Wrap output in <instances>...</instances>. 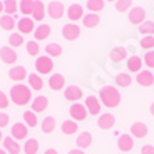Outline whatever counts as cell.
Wrapping results in <instances>:
<instances>
[{
  "label": "cell",
  "mask_w": 154,
  "mask_h": 154,
  "mask_svg": "<svg viewBox=\"0 0 154 154\" xmlns=\"http://www.w3.org/2000/svg\"><path fill=\"white\" fill-rule=\"evenodd\" d=\"M8 107V99L4 92L0 90V108H7Z\"/></svg>",
  "instance_id": "obj_45"
},
{
  "label": "cell",
  "mask_w": 154,
  "mask_h": 154,
  "mask_svg": "<svg viewBox=\"0 0 154 154\" xmlns=\"http://www.w3.org/2000/svg\"><path fill=\"white\" fill-rule=\"evenodd\" d=\"M39 150V143L36 139H28L26 143L24 144V151L25 154H36Z\"/></svg>",
  "instance_id": "obj_28"
},
{
  "label": "cell",
  "mask_w": 154,
  "mask_h": 154,
  "mask_svg": "<svg viewBox=\"0 0 154 154\" xmlns=\"http://www.w3.org/2000/svg\"><path fill=\"white\" fill-rule=\"evenodd\" d=\"M2 11H4V6H3V3L0 2V13H2Z\"/></svg>",
  "instance_id": "obj_51"
},
{
  "label": "cell",
  "mask_w": 154,
  "mask_h": 154,
  "mask_svg": "<svg viewBox=\"0 0 154 154\" xmlns=\"http://www.w3.org/2000/svg\"><path fill=\"white\" fill-rule=\"evenodd\" d=\"M49 35H50V26L47 25V24L39 25L35 29V32H33V36H35L36 40H45L49 38Z\"/></svg>",
  "instance_id": "obj_18"
},
{
  "label": "cell",
  "mask_w": 154,
  "mask_h": 154,
  "mask_svg": "<svg viewBox=\"0 0 154 154\" xmlns=\"http://www.w3.org/2000/svg\"><path fill=\"white\" fill-rule=\"evenodd\" d=\"M47 14L54 20H58L64 15V6L60 2H50L47 6Z\"/></svg>",
  "instance_id": "obj_5"
},
{
  "label": "cell",
  "mask_w": 154,
  "mask_h": 154,
  "mask_svg": "<svg viewBox=\"0 0 154 154\" xmlns=\"http://www.w3.org/2000/svg\"><path fill=\"white\" fill-rule=\"evenodd\" d=\"M140 46L143 49H151L154 47V38L153 36H147V38H143L140 40Z\"/></svg>",
  "instance_id": "obj_43"
},
{
  "label": "cell",
  "mask_w": 154,
  "mask_h": 154,
  "mask_svg": "<svg viewBox=\"0 0 154 154\" xmlns=\"http://www.w3.org/2000/svg\"><path fill=\"white\" fill-rule=\"evenodd\" d=\"M133 139L129 135H121L118 139V147L122 151H129L133 149Z\"/></svg>",
  "instance_id": "obj_16"
},
{
  "label": "cell",
  "mask_w": 154,
  "mask_h": 154,
  "mask_svg": "<svg viewBox=\"0 0 154 154\" xmlns=\"http://www.w3.org/2000/svg\"><path fill=\"white\" fill-rule=\"evenodd\" d=\"M56 128V118L54 117H46L42 122V131L45 133H50Z\"/></svg>",
  "instance_id": "obj_29"
},
{
  "label": "cell",
  "mask_w": 154,
  "mask_h": 154,
  "mask_svg": "<svg viewBox=\"0 0 154 154\" xmlns=\"http://www.w3.org/2000/svg\"><path fill=\"white\" fill-rule=\"evenodd\" d=\"M85 104H86V108H88V111L90 112L92 115H97L100 112V103L97 100L94 96H89L88 99L85 100Z\"/></svg>",
  "instance_id": "obj_10"
},
{
  "label": "cell",
  "mask_w": 154,
  "mask_h": 154,
  "mask_svg": "<svg viewBox=\"0 0 154 154\" xmlns=\"http://www.w3.org/2000/svg\"><path fill=\"white\" fill-rule=\"evenodd\" d=\"M18 29H20V32L22 33H31L35 29V24L31 18L25 17V18H21L20 21H18Z\"/></svg>",
  "instance_id": "obj_13"
},
{
  "label": "cell",
  "mask_w": 154,
  "mask_h": 154,
  "mask_svg": "<svg viewBox=\"0 0 154 154\" xmlns=\"http://www.w3.org/2000/svg\"><path fill=\"white\" fill-rule=\"evenodd\" d=\"M99 22H100V17L96 14H88L83 17V25L86 28H94L99 25Z\"/></svg>",
  "instance_id": "obj_27"
},
{
  "label": "cell",
  "mask_w": 154,
  "mask_h": 154,
  "mask_svg": "<svg viewBox=\"0 0 154 154\" xmlns=\"http://www.w3.org/2000/svg\"><path fill=\"white\" fill-rule=\"evenodd\" d=\"M142 154H154V146H150V144L143 146L142 147Z\"/></svg>",
  "instance_id": "obj_47"
},
{
  "label": "cell",
  "mask_w": 154,
  "mask_h": 154,
  "mask_svg": "<svg viewBox=\"0 0 154 154\" xmlns=\"http://www.w3.org/2000/svg\"><path fill=\"white\" fill-rule=\"evenodd\" d=\"M100 99L103 101V104L108 108L117 107L121 101V94L115 88L112 86H104L100 90Z\"/></svg>",
  "instance_id": "obj_2"
},
{
  "label": "cell",
  "mask_w": 154,
  "mask_h": 154,
  "mask_svg": "<svg viewBox=\"0 0 154 154\" xmlns=\"http://www.w3.org/2000/svg\"><path fill=\"white\" fill-rule=\"evenodd\" d=\"M0 26L4 29V31H11L14 29L15 26V20L13 18V15H3L0 17Z\"/></svg>",
  "instance_id": "obj_25"
},
{
  "label": "cell",
  "mask_w": 154,
  "mask_h": 154,
  "mask_svg": "<svg viewBox=\"0 0 154 154\" xmlns=\"http://www.w3.org/2000/svg\"><path fill=\"white\" fill-rule=\"evenodd\" d=\"M46 53L50 57H58L63 53V47L60 45H57V43H49L46 46Z\"/></svg>",
  "instance_id": "obj_32"
},
{
  "label": "cell",
  "mask_w": 154,
  "mask_h": 154,
  "mask_svg": "<svg viewBox=\"0 0 154 154\" xmlns=\"http://www.w3.org/2000/svg\"><path fill=\"white\" fill-rule=\"evenodd\" d=\"M150 111H151V114L154 115V103H153V104H151V106H150Z\"/></svg>",
  "instance_id": "obj_50"
},
{
  "label": "cell",
  "mask_w": 154,
  "mask_h": 154,
  "mask_svg": "<svg viewBox=\"0 0 154 154\" xmlns=\"http://www.w3.org/2000/svg\"><path fill=\"white\" fill-rule=\"evenodd\" d=\"M140 67H142V60H140V57H137V56H132V57L128 60V69L132 72H136L140 69Z\"/></svg>",
  "instance_id": "obj_34"
},
{
  "label": "cell",
  "mask_w": 154,
  "mask_h": 154,
  "mask_svg": "<svg viewBox=\"0 0 154 154\" xmlns=\"http://www.w3.org/2000/svg\"><path fill=\"white\" fill-rule=\"evenodd\" d=\"M68 154H85L81 149H72V150L68 151Z\"/></svg>",
  "instance_id": "obj_48"
},
{
  "label": "cell",
  "mask_w": 154,
  "mask_h": 154,
  "mask_svg": "<svg viewBox=\"0 0 154 154\" xmlns=\"http://www.w3.org/2000/svg\"><path fill=\"white\" fill-rule=\"evenodd\" d=\"M0 58L6 64H14L15 61H17V53L8 46L2 47L0 49Z\"/></svg>",
  "instance_id": "obj_7"
},
{
  "label": "cell",
  "mask_w": 154,
  "mask_h": 154,
  "mask_svg": "<svg viewBox=\"0 0 154 154\" xmlns=\"http://www.w3.org/2000/svg\"><path fill=\"white\" fill-rule=\"evenodd\" d=\"M79 35H81V28L75 24H67L63 28V36L67 40H75L79 38Z\"/></svg>",
  "instance_id": "obj_4"
},
{
  "label": "cell",
  "mask_w": 154,
  "mask_h": 154,
  "mask_svg": "<svg viewBox=\"0 0 154 154\" xmlns=\"http://www.w3.org/2000/svg\"><path fill=\"white\" fill-rule=\"evenodd\" d=\"M45 154H58V153L54 150V149H49V150L45 151Z\"/></svg>",
  "instance_id": "obj_49"
},
{
  "label": "cell",
  "mask_w": 154,
  "mask_h": 154,
  "mask_svg": "<svg viewBox=\"0 0 154 154\" xmlns=\"http://www.w3.org/2000/svg\"><path fill=\"white\" fill-rule=\"evenodd\" d=\"M10 97L17 106H25L31 100V89L25 85H14L10 90Z\"/></svg>",
  "instance_id": "obj_1"
},
{
  "label": "cell",
  "mask_w": 154,
  "mask_h": 154,
  "mask_svg": "<svg viewBox=\"0 0 154 154\" xmlns=\"http://www.w3.org/2000/svg\"><path fill=\"white\" fill-rule=\"evenodd\" d=\"M26 51H28V54H31V56H36V54L39 53V45L36 42H33V40H29V42L26 43Z\"/></svg>",
  "instance_id": "obj_41"
},
{
  "label": "cell",
  "mask_w": 154,
  "mask_h": 154,
  "mask_svg": "<svg viewBox=\"0 0 154 154\" xmlns=\"http://www.w3.org/2000/svg\"><path fill=\"white\" fill-rule=\"evenodd\" d=\"M33 7H35V0H21V3H20V10L25 15L32 14Z\"/></svg>",
  "instance_id": "obj_26"
},
{
  "label": "cell",
  "mask_w": 154,
  "mask_h": 154,
  "mask_svg": "<svg viewBox=\"0 0 154 154\" xmlns=\"http://www.w3.org/2000/svg\"><path fill=\"white\" fill-rule=\"evenodd\" d=\"M115 81H117V83H118L119 86H124V88L129 86L132 83V78H131L128 74H119V75H117Z\"/></svg>",
  "instance_id": "obj_40"
},
{
  "label": "cell",
  "mask_w": 154,
  "mask_h": 154,
  "mask_svg": "<svg viewBox=\"0 0 154 154\" xmlns=\"http://www.w3.org/2000/svg\"><path fill=\"white\" fill-rule=\"evenodd\" d=\"M132 6V0H118L117 4H115V8L118 11H126L129 7Z\"/></svg>",
  "instance_id": "obj_42"
},
{
  "label": "cell",
  "mask_w": 154,
  "mask_h": 154,
  "mask_svg": "<svg viewBox=\"0 0 154 154\" xmlns=\"http://www.w3.org/2000/svg\"><path fill=\"white\" fill-rule=\"evenodd\" d=\"M131 132L133 136L136 137H144L147 135V126L144 125L143 122H136L131 126Z\"/></svg>",
  "instance_id": "obj_23"
},
{
  "label": "cell",
  "mask_w": 154,
  "mask_h": 154,
  "mask_svg": "<svg viewBox=\"0 0 154 154\" xmlns=\"http://www.w3.org/2000/svg\"><path fill=\"white\" fill-rule=\"evenodd\" d=\"M126 57V50L124 47H115L112 49L111 53H110V58L112 61H121Z\"/></svg>",
  "instance_id": "obj_33"
},
{
  "label": "cell",
  "mask_w": 154,
  "mask_h": 154,
  "mask_svg": "<svg viewBox=\"0 0 154 154\" xmlns=\"http://www.w3.org/2000/svg\"><path fill=\"white\" fill-rule=\"evenodd\" d=\"M26 135H28V129H26V126L24 124L17 122V124L13 125V128H11V136H13V139L22 140L26 137Z\"/></svg>",
  "instance_id": "obj_8"
},
{
  "label": "cell",
  "mask_w": 154,
  "mask_h": 154,
  "mask_svg": "<svg viewBox=\"0 0 154 154\" xmlns=\"http://www.w3.org/2000/svg\"><path fill=\"white\" fill-rule=\"evenodd\" d=\"M144 17H146V11H144L143 7H133L132 10L129 11V15H128L131 24H135V25L143 22Z\"/></svg>",
  "instance_id": "obj_6"
},
{
  "label": "cell",
  "mask_w": 154,
  "mask_h": 154,
  "mask_svg": "<svg viewBox=\"0 0 154 154\" xmlns=\"http://www.w3.org/2000/svg\"><path fill=\"white\" fill-rule=\"evenodd\" d=\"M4 11L7 15H13L17 13V2L15 0H4Z\"/></svg>",
  "instance_id": "obj_35"
},
{
  "label": "cell",
  "mask_w": 154,
  "mask_h": 154,
  "mask_svg": "<svg viewBox=\"0 0 154 154\" xmlns=\"http://www.w3.org/2000/svg\"><path fill=\"white\" fill-rule=\"evenodd\" d=\"M136 81H137L139 85L151 86L154 83V75L151 74L150 71H143V72H140V74H137Z\"/></svg>",
  "instance_id": "obj_15"
},
{
  "label": "cell",
  "mask_w": 154,
  "mask_h": 154,
  "mask_svg": "<svg viewBox=\"0 0 154 154\" xmlns=\"http://www.w3.org/2000/svg\"><path fill=\"white\" fill-rule=\"evenodd\" d=\"M47 104H49V101H47V99L45 96H38L33 100L32 103V111H36V112H42L46 110Z\"/></svg>",
  "instance_id": "obj_22"
},
{
  "label": "cell",
  "mask_w": 154,
  "mask_h": 154,
  "mask_svg": "<svg viewBox=\"0 0 154 154\" xmlns=\"http://www.w3.org/2000/svg\"><path fill=\"white\" fill-rule=\"evenodd\" d=\"M45 14H46V8H45V4L40 0H35V7H33V18L36 21H42L45 18Z\"/></svg>",
  "instance_id": "obj_21"
},
{
  "label": "cell",
  "mask_w": 154,
  "mask_h": 154,
  "mask_svg": "<svg viewBox=\"0 0 154 154\" xmlns=\"http://www.w3.org/2000/svg\"><path fill=\"white\" fill-rule=\"evenodd\" d=\"M64 83H65V79L61 74H54L49 79V86L53 90H60L61 88H64Z\"/></svg>",
  "instance_id": "obj_17"
},
{
  "label": "cell",
  "mask_w": 154,
  "mask_h": 154,
  "mask_svg": "<svg viewBox=\"0 0 154 154\" xmlns=\"http://www.w3.org/2000/svg\"><path fill=\"white\" fill-rule=\"evenodd\" d=\"M144 63H146L147 67L154 68V51H149V53L144 54Z\"/></svg>",
  "instance_id": "obj_44"
},
{
  "label": "cell",
  "mask_w": 154,
  "mask_h": 154,
  "mask_svg": "<svg viewBox=\"0 0 154 154\" xmlns=\"http://www.w3.org/2000/svg\"><path fill=\"white\" fill-rule=\"evenodd\" d=\"M2 139H3V135H2V132H0V142H2Z\"/></svg>",
  "instance_id": "obj_53"
},
{
  "label": "cell",
  "mask_w": 154,
  "mask_h": 154,
  "mask_svg": "<svg viewBox=\"0 0 154 154\" xmlns=\"http://www.w3.org/2000/svg\"><path fill=\"white\" fill-rule=\"evenodd\" d=\"M65 99L67 100H71V101H78L81 97H82V90L79 89L78 86H69L65 89V93H64Z\"/></svg>",
  "instance_id": "obj_14"
},
{
  "label": "cell",
  "mask_w": 154,
  "mask_h": 154,
  "mask_svg": "<svg viewBox=\"0 0 154 154\" xmlns=\"http://www.w3.org/2000/svg\"><path fill=\"white\" fill-rule=\"evenodd\" d=\"M67 14H68V18L71 21H78L79 18H82L83 15V8L81 4H71L68 7Z\"/></svg>",
  "instance_id": "obj_12"
},
{
  "label": "cell",
  "mask_w": 154,
  "mask_h": 154,
  "mask_svg": "<svg viewBox=\"0 0 154 154\" xmlns=\"http://www.w3.org/2000/svg\"><path fill=\"white\" fill-rule=\"evenodd\" d=\"M24 121L26 122V125L31 126V128H35L36 124H38V118L33 111H25L24 112Z\"/></svg>",
  "instance_id": "obj_36"
},
{
  "label": "cell",
  "mask_w": 154,
  "mask_h": 154,
  "mask_svg": "<svg viewBox=\"0 0 154 154\" xmlns=\"http://www.w3.org/2000/svg\"><path fill=\"white\" fill-rule=\"evenodd\" d=\"M8 121H10L8 115L4 114V112H0V128H4V126H7V125H8Z\"/></svg>",
  "instance_id": "obj_46"
},
{
  "label": "cell",
  "mask_w": 154,
  "mask_h": 154,
  "mask_svg": "<svg viewBox=\"0 0 154 154\" xmlns=\"http://www.w3.org/2000/svg\"><path fill=\"white\" fill-rule=\"evenodd\" d=\"M139 32L144 33V35H151L154 33V22L153 21H146L139 26Z\"/></svg>",
  "instance_id": "obj_39"
},
{
  "label": "cell",
  "mask_w": 154,
  "mask_h": 154,
  "mask_svg": "<svg viewBox=\"0 0 154 154\" xmlns=\"http://www.w3.org/2000/svg\"><path fill=\"white\" fill-rule=\"evenodd\" d=\"M28 81H29V85L32 86L35 90L43 89V79L40 78L38 74H31V75L28 76Z\"/></svg>",
  "instance_id": "obj_30"
},
{
  "label": "cell",
  "mask_w": 154,
  "mask_h": 154,
  "mask_svg": "<svg viewBox=\"0 0 154 154\" xmlns=\"http://www.w3.org/2000/svg\"><path fill=\"white\" fill-rule=\"evenodd\" d=\"M108 2H112V0H108Z\"/></svg>",
  "instance_id": "obj_54"
},
{
  "label": "cell",
  "mask_w": 154,
  "mask_h": 154,
  "mask_svg": "<svg viewBox=\"0 0 154 154\" xmlns=\"http://www.w3.org/2000/svg\"><path fill=\"white\" fill-rule=\"evenodd\" d=\"M0 154H7V153H6V150H2V149H0Z\"/></svg>",
  "instance_id": "obj_52"
},
{
  "label": "cell",
  "mask_w": 154,
  "mask_h": 154,
  "mask_svg": "<svg viewBox=\"0 0 154 154\" xmlns=\"http://www.w3.org/2000/svg\"><path fill=\"white\" fill-rule=\"evenodd\" d=\"M86 6H88V8L92 11H100L103 10L104 7V0H88V3H86Z\"/></svg>",
  "instance_id": "obj_37"
},
{
  "label": "cell",
  "mask_w": 154,
  "mask_h": 154,
  "mask_svg": "<svg viewBox=\"0 0 154 154\" xmlns=\"http://www.w3.org/2000/svg\"><path fill=\"white\" fill-rule=\"evenodd\" d=\"M115 122V118L112 114H103L97 121V125L101 129H110Z\"/></svg>",
  "instance_id": "obj_19"
},
{
  "label": "cell",
  "mask_w": 154,
  "mask_h": 154,
  "mask_svg": "<svg viewBox=\"0 0 154 154\" xmlns=\"http://www.w3.org/2000/svg\"><path fill=\"white\" fill-rule=\"evenodd\" d=\"M8 43L13 47H20L24 43V38H22L21 33H11L10 38H8Z\"/></svg>",
  "instance_id": "obj_38"
},
{
  "label": "cell",
  "mask_w": 154,
  "mask_h": 154,
  "mask_svg": "<svg viewBox=\"0 0 154 154\" xmlns=\"http://www.w3.org/2000/svg\"><path fill=\"white\" fill-rule=\"evenodd\" d=\"M8 76H10L13 81H22V79L26 78V69L24 67H14L8 71Z\"/></svg>",
  "instance_id": "obj_20"
},
{
  "label": "cell",
  "mask_w": 154,
  "mask_h": 154,
  "mask_svg": "<svg viewBox=\"0 0 154 154\" xmlns=\"http://www.w3.org/2000/svg\"><path fill=\"white\" fill-rule=\"evenodd\" d=\"M53 67H54L53 60H51L50 57H47V56H42V57H39L35 63L36 71L39 72V74H43V75H46V74L51 72Z\"/></svg>",
  "instance_id": "obj_3"
},
{
  "label": "cell",
  "mask_w": 154,
  "mask_h": 154,
  "mask_svg": "<svg viewBox=\"0 0 154 154\" xmlns=\"http://www.w3.org/2000/svg\"><path fill=\"white\" fill-rule=\"evenodd\" d=\"M92 143V135L89 132H82L76 139V144L79 149H88Z\"/></svg>",
  "instance_id": "obj_24"
},
{
  "label": "cell",
  "mask_w": 154,
  "mask_h": 154,
  "mask_svg": "<svg viewBox=\"0 0 154 154\" xmlns=\"http://www.w3.org/2000/svg\"><path fill=\"white\" fill-rule=\"evenodd\" d=\"M69 114H71V117L74 119H76V121H83V119L86 118V110L85 107H83L82 104H72L71 108H69Z\"/></svg>",
  "instance_id": "obj_9"
},
{
  "label": "cell",
  "mask_w": 154,
  "mask_h": 154,
  "mask_svg": "<svg viewBox=\"0 0 154 154\" xmlns=\"http://www.w3.org/2000/svg\"><path fill=\"white\" fill-rule=\"evenodd\" d=\"M4 150L7 151V153L10 154H18L20 153V150H21V147H20V144L15 142V139H13V137L7 136V137H4Z\"/></svg>",
  "instance_id": "obj_11"
},
{
  "label": "cell",
  "mask_w": 154,
  "mask_h": 154,
  "mask_svg": "<svg viewBox=\"0 0 154 154\" xmlns=\"http://www.w3.org/2000/svg\"><path fill=\"white\" fill-rule=\"evenodd\" d=\"M61 131L65 133V135H72L78 131V124L74 121H64L63 125H61Z\"/></svg>",
  "instance_id": "obj_31"
}]
</instances>
